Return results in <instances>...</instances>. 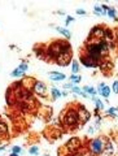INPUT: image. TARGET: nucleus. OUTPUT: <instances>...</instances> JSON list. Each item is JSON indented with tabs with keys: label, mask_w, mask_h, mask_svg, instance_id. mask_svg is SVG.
<instances>
[{
	"label": "nucleus",
	"mask_w": 118,
	"mask_h": 156,
	"mask_svg": "<svg viewBox=\"0 0 118 156\" xmlns=\"http://www.w3.org/2000/svg\"><path fill=\"white\" fill-rule=\"evenodd\" d=\"M60 121H61V124L64 128H66L68 130H75L79 128V116H78V109H77V107L74 105H70V107H68V108L61 112V115H60Z\"/></svg>",
	"instance_id": "1"
},
{
	"label": "nucleus",
	"mask_w": 118,
	"mask_h": 156,
	"mask_svg": "<svg viewBox=\"0 0 118 156\" xmlns=\"http://www.w3.org/2000/svg\"><path fill=\"white\" fill-rule=\"evenodd\" d=\"M64 42H65L64 39H57V41H53L51 44L46 48V58L48 61L56 62L58 56H60L61 52H62Z\"/></svg>",
	"instance_id": "2"
},
{
	"label": "nucleus",
	"mask_w": 118,
	"mask_h": 156,
	"mask_svg": "<svg viewBox=\"0 0 118 156\" xmlns=\"http://www.w3.org/2000/svg\"><path fill=\"white\" fill-rule=\"evenodd\" d=\"M73 61V51H71V46L68 41L64 42L62 46V52L61 55L58 56V58L56 60L55 64L60 65V66H68V64H70Z\"/></svg>",
	"instance_id": "3"
},
{
	"label": "nucleus",
	"mask_w": 118,
	"mask_h": 156,
	"mask_svg": "<svg viewBox=\"0 0 118 156\" xmlns=\"http://www.w3.org/2000/svg\"><path fill=\"white\" fill-rule=\"evenodd\" d=\"M105 139L102 136H97V138H93L91 140H88L87 147L91 151L92 154H95L96 156H99L101 154H104V148H105Z\"/></svg>",
	"instance_id": "4"
},
{
	"label": "nucleus",
	"mask_w": 118,
	"mask_h": 156,
	"mask_svg": "<svg viewBox=\"0 0 118 156\" xmlns=\"http://www.w3.org/2000/svg\"><path fill=\"white\" fill-rule=\"evenodd\" d=\"M65 147L68 148L69 152H78L83 148V140L79 138V136H71L70 139L65 143Z\"/></svg>",
	"instance_id": "5"
},
{
	"label": "nucleus",
	"mask_w": 118,
	"mask_h": 156,
	"mask_svg": "<svg viewBox=\"0 0 118 156\" xmlns=\"http://www.w3.org/2000/svg\"><path fill=\"white\" fill-rule=\"evenodd\" d=\"M77 109H78V116H79V122L82 125L87 124L88 121H90V119H91V112L88 111L82 103H78Z\"/></svg>",
	"instance_id": "6"
},
{
	"label": "nucleus",
	"mask_w": 118,
	"mask_h": 156,
	"mask_svg": "<svg viewBox=\"0 0 118 156\" xmlns=\"http://www.w3.org/2000/svg\"><path fill=\"white\" fill-rule=\"evenodd\" d=\"M104 30H105L104 25L93 26L90 30V35H88V38L90 39H96V41H102V39H104Z\"/></svg>",
	"instance_id": "7"
},
{
	"label": "nucleus",
	"mask_w": 118,
	"mask_h": 156,
	"mask_svg": "<svg viewBox=\"0 0 118 156\" xmlns=\"http://www.w3.org/2000/svg\"><path fill=\"white\" fill-rule=\"evenodd\" d=\"M47 89L48 87L43 81H35V83H34V86H33L34 94H36L38 96H42V98H44L47 95Z\"/></svg>",
	"instance_id": "8"
},
{
	"label": "nucleus",
	"mask_w": 118,
	"mask_h": 156,
	"mask_svg": "<svg viewBox=\"0 0 118 156\" xmlns=\"http://www.w3.org/2000/svg\"><path fill=\"white\" fill-rule=\"evenodd\" d=\"M79 62H81L83 66H86V68H92V69H95V68H99V66H100V62L92 60V58H90L88 56H86L85 53H81V56H79Z\"/></svg>",
	"instance_id": "9"
},
{
	"label": "nucleus",
	"mask_w": 118,
	"mask_h": 156,
	"mask_svg": "<svg viewBox=\"0 0 118 156\" xmlns=\"http://www.w3.org/2000/svg\"><path fill=\"white\" fill-rule=\"evenodd\" d=\"M96 90H97V94H99L100 96L105 98V99H109L110 92H112V89H110L109 86H106V85L104 83V82H100Z\"/></svg>",
	"instance_id": "10"
},
{
	"label": "nucleus",
	"mask_w": 118,
	"mask_h": 156,
	"mask_svg": "<svg viewBox=\"0 0 118 156\" xmlns=\"http://www.w3.org/2000/svg\"><path fill=\"white\" fill-rule=\"evenodd\" d=\"M48 78H50L51 81H53V82H62V81L66 80V76L64 74V73H61V72L52 70V72L48 73Z\"/></svg>",
	"instance_id": "11"
},
{
	"label": "nucleus",
	"mask_w": 118,
	"mask_h": 156,
	"mask_svg": "<svg viewBox=\"0 0 118 156\" xmlns=\"http://www.w3.org/2000/svg\"><path fill=\"white\" fill-rule=\"evenodd\" d=\"M100 69L102 72H108V70H112L113 69V62L109 60V58H104L101 62H100Z\"/></svg>",
	"instance_id": "12"
},
{
	"label": "nucleus",
	"mask_w": 118,
	"mask_h": 156,
	"mask_svg": "<svg viewBox=\"0 0 118 156\" xmlns=\"http://www.w3.org/2000/svg\"><path fill=\"white\" fill-rule=\"evenodd\" d=\"M55 30L57 31V33H60L62 37H65L66 39H70L71 38V33H70V30H69L68 27H62V26H56L55 27Z\"/></svg>",
	"instance_id": "13"
},
{
	"label": "nucleus",
	"mask_w": 118,
	"mask_h": 156,
	"mask_svg": "<svg viewBox=\"0 0 118 156\" xmlns=\"http://www.w3.org/2000/svg\"><path fill=\"white\" fill-rule=\"evenodd\" d=\"M82 90L85 91L88 96H91V99L97 95V90L95 89V87H92V86H83V87H82Z\"/></svg>",
	"instance_id": "14"
},
{
	"label": "nucleus",
	"mask_w": 118,
	"mask_h": 156,
	"mask_svg": "<svg viewBox=\"0 0 118 156\" xmlns=\"http://www.w3.org/2000/svg\"><path fill=\"white\" fill-rule=\"evenodd\" d=\"M7 135H8V124L5 121L0 120V138H4Z\"/></svg>",
	"instance_id": "15"
},
{
	"label": "nucleus",
	"mask_w": 118,
	"mask_h": 156,
	"mask_svg": "<svg viewBox=\"0 0 118 156\" xmlns=\"http://www.w3.org/2000/svg\"><path fill=\"white\" fill-rule=\"evenodd\" d=\"M46 48L47 47H44V46H38L34 48V51H35V55L38 57H40V58H46Z\"/></svg>",
	"instance_id": "16"
},
{
	"label": "nucleus",
	"mask_w": 118,
	"mask_h": 156,
	"mask_svg": "<svg viewBox=\"0 0 118 156\" xmlns=\"http://www.w3.org/2000/svg\"><path fill=\"white\" fill-rule=\"evenodd\" d=\"M106 116L112 117V119H118V108L117 107H110V108H108Z\"/></svg>",
	"instance_id": "17"
},
{
	"label": "nucleus",
	"mask_w": 118,
	"mask_h": 156,
	"mask_svg": "<svg viewBox=\"0 0 118 156\" xmlns=\"http://www.w3.org/2000/svg\"><path fill=\"white\" fill-rule=\"evenodd\" d=\"M92 101L95 103V108H96V111H102V109H104V103L101 101L100 98H97V96L92 98Z\"/></svg>",
	"instance_id": "18"
},
{
	"label": "nucleus",
	"mask_w": 118,
	"mask_h": 156,
	"mask_svg": "<svg viewBox=\"0 0 118 156\" xmlns=\"http://www.w3.org/2000/svg\"><path fill=\"white\" fill-rule=\"evenodd\" d=\"M51 96H52L53 100L60 99V98H62V91L56 89V87H52V89H51Z\"/></svg>",
	"instance_id": "19"
},
{
	"label": "nucleus",
	"mask_w": 118,
	"mask_h": 156,
	"mask_svg": "<svg viewBox=\"0 0 118 156\" xmlns=\"http://www.w3.org/2000/svg\"><path fill=\"white\" fill-rule=\"evenodd\" d=\"M106 16L112 18V20H114V21L117 22L118 21V18H117V11H116V8H113V7H109L108 8V11H106Z\"/></svg>",
	"instance_id": "20"
},
{
	"label": "nucleus",
	"mask_w": 118,
	"mask_h": 156,
	"mask_svg": "<svg viewBox=\"0 0 118 156\" xmlns=\"http://www.w3.org/2000/svg\"><path fill=\"white\" fill-rule=\"evenodd\" d=\"M93 14H96V16H99V17H102L106 14V11H104L101 5H97L96 4V5L93 7Z\"/></svg>",
	"instance_id": "21"
},
{
	"label": "nucleus",
	"mask_w": 118,
	"mask_h": 156,
	"mask_svg": "<svg viewBox=\"0 0 118 156\" xmlns=\"http://www.w3.org/2000/svg\"><path fill=\"white\" fill-rule=\"evenodd\" d=\"M69 81L74 86H78V83H81V81H82V76L81 74H71L69 77Z\"/></svg>",
	"instance_id": "22"
},
{
	"label": "nucleus",
	"mask_w": 118,
	"mask_h": 156,
	"mask_svg": "<svg viewBox=\"0 0 118 156\" xmlns=\"http://www.w3.org/2000/svg\"><path fill=\"white\" fill-rule=\"evenodd\" d=\"M23 76H25V72H22L18 66L14 68V69L12 70V73H11V77H12V78H21V77H23Z\"/></svg>",
	"instance_id": "23"
},
{
	"label": "nucleus",
	"mask_w": 118,
	"mask_h": 156,
	"mask_svg": "<svg viewBox=\"0 0 118 156\" xmlns=\"http://www.w3.org/2000/svg\"><path fill=\"white\" fill-rule=\"evenodd\" d=\"M79 69H81V62L78 60H73L71 61V72H73V74H78V73H79Z\"/></svg>",
	"instance_id": "24"
},
{
	"label": "nucleus",
	"mask_w": 118,
	"mask_h": 156,
	"mask_svg": "<svg viewBox=\"0 0 118 156\" xmlns=\"http://www.w3.org/2000/svg\"><path fill=\"white\" fill-rule=\"evenodd\" d=\"M39 152H40L39 146H30V148H29V154H30L31 156H38Z\"/></svg>",
	"instance_id": "25"
},
{
	"label": "nucleus",
	"mask_w": 118,
	"mask_h": 156,
	"mask_svg": "<svg viewBox=\"0 0 118 156\" xmlns=\"http://www.w3.org/2000/svg\"><path fill=\"white\" fill-rule=\"evenodd\" d=\"M104 152H106L108 155H112V154H113V143L110 142V140H108V142L105 143Z\"/></svg>",
	"instance_id": "26"
},
{
	"label": "nucleus",
	"mask_w": 118,
	"mask_h": 156,
	"mask_svg": "<svg viewBox=\"0 0 118 156\" xmlns=\"http://www.w3.org/2000/svg\"><path fill=\"white\" fill-rule=\"evenodd\" d=\"M79 154H81V156H96L95 154H92L88 148H83V150H81V151H79Z\"/></svg>",
	"instance_id": "27"
},
{
	"label": "nucleus",
	"mask_w": 118,
	"mask_h": 156,
	"mask_svg": "<svg viewBox=\"0 0 118 156\" xmlns=\"http://www.w3.org/2000/svg\"><path fill=\"white\" fill-rule=\"evenodd\" d=\"M18 68H19V69H21L22 72H25V73L29 70V65H27V62H26V61H21V62H19Z\"/></svg>",
	"instance_id": "28"
},
{
	"label": "nucleus",
	"mask_w": 118,
	"mask_h": 156,
	"mask_svg": "<svg viewBox=\"0 0 118 156\" xmlns=\"http://www.w3.org/2000/svg\"><path fill=\"white\" fill-rule=\"evenodd\" d=\"M12 152L13 154H21L22 152V148L21 147H19V146H12Z\"/></svg>",
	"instance_id": "29"
},
{
	"label": "nucleus",
	"mask_w": 118,
	"mask_h": 156,
	"mask_svg": "<svg viewBox=\"0 0 118 156\" xmlns=\"http://www.w3.org/2000/svg\"><path fill=\"white\" fill-rule=\"evenodd\" d=\"M73 21H74V17H73V16H66V18H65V26L68 27Z\"/></svg>",
	"instance_id": "30"
},
{
	"label": "nucleus",
	"mask_w": 118,
	"mask_h": 156,
	"mask_svg": "<svg viewBox=\"0 0 118 156\" xmlns=\"http://www.w3.org/2000/svg\"><path fill=\"white\" fill-rule=\"evenodd\" d=\"M112 91L114 94H118V81H114L113 82V86H112Z\"/></svg>",
	"instance_id": "31"
},
{
	"label": "nucleus",
	"mask_w": 118,
	"mask_h": 156,
	"mask_svg": "<svg viewBox=\"0 0 118 156\" xmlns=\"http://www.w3.org/2000/svg\"><path fill=\"white\" fill-rule=\"evenodd\" d=\"M75 13L78 14V16H86V14H87V12L85 11V9H82V8L77 9V11H75Z\"/></svg>",
	"instance_id": "32"
},
{
	"label": "nucleus",
	"mask_w": 118,
	"mask_h": 156,
	"mask_svg": "<svg viewBox=\"0 0 118 156\" xmlns=\"http://www.w3.org/2000/svg\"><path fill=\"white\" fill-rule=\"evenodd\" d=\"M73 87H74V85H73L71 82H70V83H64V89L68 90V91H71Z\"/></svg>",
	"instance_id": "33"
},
{
	"label": "nucleus",
	"mask_w": 118,
	"mask_h": 156,
	"mask_svg": "<svg viewBox=\"0 0 118 156\" xmlns=\"http://www.w3.org/2000/svg\"><path fill=\"white\" fill-rule=\"evenodd\" d=\"M7 151V146L5 144H2L0 146V156H3V154Z\"/></svg>",
	"instance_id": "34"
},
{
	"label": "nucleus",
	"mask_w": 118,
	"mask_h": 156,
	"mask_svg": "<svg viewBox=\"0 0 118 156\" xmlns=\"http://www.w3.org/2000/svg\"><path fill=\"white\" fill-rule=\"evenodd\" d=\"M93 131H95V128H88L87 134H93Z\"/></svg>",
	"instance_id": "35"
},
{
	"label": "nucleus",
	"mask_w": 118,
	"mask_h": 156,
	"mask_svg": "<svg viewBox=\"0 0 118 156\" xmlns=\"http://www.w3.org/2000/svg\"><path fill=\"white\" fill-rule=\"evenodd\" d=\"M68 95H69L68 91H62V96H68Z\"/></svg>",
	"instance_id": "36"
},
{
	"label": "nucleus",
	"mask_w": 118,
	"mask_h": 156,
	"mask_svg": "<svg viewBox=\"0 0 118 156\" xmlns=\"http://www.w3.org/2000/svg\"><path fill=\"white\" fill-rule=\"evenodd\" d=\"M9 156H19V155H18V154H13V152H12V154L9 155Z\"/></svg>",
	"instance_id": "37"
},
{
	"label": "nucleus",
	"mask_w": 118,
	"mask_h": 156,
	"mask_svg": "<svg viewBox=\"0 0 118 156\" xmlns=\"http://www.w3.org/2000/svg\"><path fill=\"white\" fill-rule=\"evenodd\" d=\"M117 44H118V42H117Z\"/></svg>",
	"instance_id": "38"
},
{
	"label": "nucleus",
	"mask_w": 118,
	"mask_h": 156,
	"mask_svg": "<svg viewBox=\"0 0 118 156\" xmlns=\"http://www.w3.org/2000/svg\"><path fill=\"white\" fill-rule=\"evenodd\" d=\"M117 150H118V148H117Z\"/></svg>",
	"instance_id": "39"
},
{
	"label": "nucleus",
	"mask_w": 118,
	"mask_h": 156,
	"mask_svg": "<svg viewBox=\"0 0 118 156\" xmlns=\"http://www.w3.org/2000/svg\"><path fill=\"white\" fill-rule=\"evenodd\" d=\"M46 156H47V155H46Z\"/></svg>",
	"instance_id": "40"
}]
</instances>
